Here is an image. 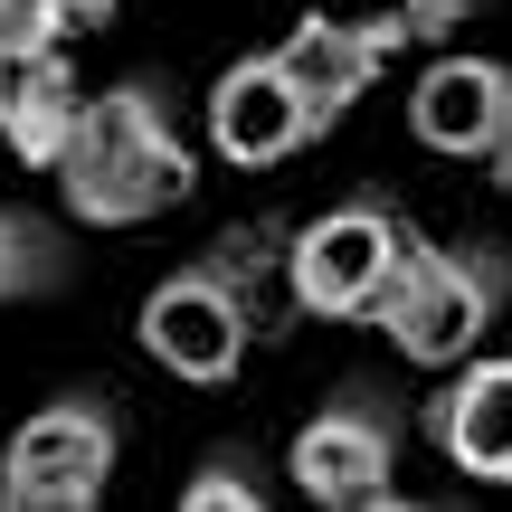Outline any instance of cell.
<instances>
[{
	"label": "cell",
	"mask_w": 512,
	"mask_h": 512,
	"mask_svg": "<svg viewBox=\"0 0 512 512\" xmlns=\"http://www.w3.org/2000/svg\"><path fill=\"white\" fill-rule=\"evenodd\" d=\"M399 38H408L399 10H370V19H332V10H313V19H294V29H285L275 67L294 76V95L313 105V124L332 133L370 86H380V67H389V48H399Z\"/></svg>",
	"instance_id": "cell-7"
},
{
	"label": "cell",
	"mask_w": 512,
	"mask_h": 512,
	"mask_svg": "<svg viewBox=\"0 0 512 512\" xmlns=\"http://www.w3.org/2000/svg\"><path fill=\"white\" fill-rule=\"evenodd\" d=\"M503 294H512V256H503V247H418L370 323L389 332L399 361L456 370V361H475V342L494 332Z\"/></svg>",
	"instance_id": "cell-3"
},
{
	"label": "cell",
	"mask_w": 512,
	"mask_h": 512,
	"mask_svg": "<svg viewBox=\"0 0 512 512\" xmlns=\"http://www.w3.org/2000/svg\"><path fill=\"white\" fill-rule=\"evenodd\" d=\"M114 456H124V408L114 399H95V389L48 399L0 446V512H105Z\"/></svg>",
	"instance_id": "cell-4"
},
{
	"label": "cell",
	"mask_w": 512,
	"mask_h": 512,
	"mask_svg": "<svg viewBox=\"0 0 512 512\" xmlns=\"http://www.w3.org/2000/svg\"><path fill=\"white\" fill-rule=\"evenodd\" d=\"M76 275L67 238L48 219H29L19 200H0V304H29V294H57Z\"/></svg>",
	"instance_id": "cell-12"
},
{
	"label": "cell",
	"mask_w": 512,
	"mask_h": 512,
	"mask_svg": "<svg viewBox=\"0 0 512 512\" xmlns=\"http://www.w3.org/2000/svg\"><path fill=\"white\" fill-rule=\"evenodd\" d=\"M76 114H86V95H76V76H67V57H38L29 67V86H19V105H10V124H0V143L19 152L29 171H57L67 162V143H76Z\"/></svg>",
	"instance_id": "cell-11"
},
{
	"label": "cell",
	"mask_w": 512,
	"mask_h": 512,
	"mask_svg": "<svg viewBox=\"0 0 512 512\" xmlns=\"http://www.w3.org/2000/svg\"><path fill=\"white\" fill-rule=\"evenodd\" d=\"M427 437L446 465L475 484H512V351L503 361H465L446 399H427Z\"/></svg>",
	"instance_id": "cell-10"
},
{
	"label": "cell",
	"mask_w": 512,
	"mask_h": 512,
	"mask_svg": "<svg viewBox=\"0 0 512 512\" xmlns=\"http://www.w3.org/2000/svg\"><path fill=\"white\" fill-rule=\"evenodd\" d=\"M361 512H465V503H408V494H380V503H361Z\"/></svg>",
	"instance_id": "cell-15"
},
{
	"label": "cell",
	"mask_w": 512,
	"mask_h": 512,
	"mask_svg": "<svg viewBox=\"0 0 512 512\" xmlns=\"http://www.w3.org/2000/svg\"><path fill=\"white\" fill-rule=\"evenodd\" d=\"M57 190H67V209L86 228H143V219H162V209H181L200 190V162L171 133V105H162L152 76H124V86L86 95L76 143L57 162Z\"/></svg>",
	"instance_id": "cell-2"
},
{
	"label": "cell",
	"mask_w": 512,
	"mask_h": 512,
	"mask_svg": "<svg viewBox=\"0 0 512 512\" xmlns=\"http://www.w3.org/2000/svg\"><path fill=\"white\" fill-rule=\"evenodd\" d=\"M181 512H275V494L256 484L247 456H209L200 475L181 484Z\"/></svg>",
	"instance_id": "cell-13"
},
{
	"label": "cell",
	"mask_w": 512,
	"mask_h": 512,
	"mask_svg": "<svg viewBox=\"0 0 512 512\" xmlns=\"http://www.w3.org/2000/svg\"><path fill=\"white\" fill-rule=\"evenodd\" d=\"M484 171H494V181L512 190V133H503V152H494V162H484Z\"/></svg>",
	"instance_id": "cell-16"
},
{
	"label": "cell",
	"mask_w": 512,
	"mask_h": 512,
	"mask_svg": "<svg viewBox=\"0 0 512 512\" xmlns=\"http://www.w3.org/2000/svg\"><path fill=\"white\" fill-rule=\"evenodd\" d=\"M294 238L275 219H247V228H228L219 247L200 256V266H181V275H162V285L143 294V351L171 370V380H190V389H219V380H238L247 370V351H256V332H266V275H275V256H285Z\"/></svg>",
	"instance_id": "cell-1"
},
{
	"label": "cell",
	"mask_w": 512,
	"mask_h": 512,
	"mask_svg": "<svg viewBox=\"0 0 512 512\" xmlns=\"http://www.w3.org/2000/svg\"><path fill=\"white\" fill-rule=\"evenodd\" d=\"M48 10H57V38H67V29H95L114 0H48Z\"/></svg>",
	"instance_id": "cell-14"
},
{
	"label": "cell",
	"mask_w": 512,
	"mask_h": 512,
	"mask_svg": "<svg viewBox=\"0 0 512 512\" xmlns=\"http://www.w3.org/2000/svg\"><path fill=\"white\" fill-rule=\"evenodd\" d=\"M408 256H418V238H408V219L389 200H342L313 228H294L285 294H294V313H313V323H370V313L389 304V285H399Z\"/></svg>",
	"instance_id": "cell-5"
},
{
	"label": "cell",
	"mask_w": 512,
	"mask_h": 512,
	"mask_svg": "<svg viewBox=\"0 0 512 512\" xmlns=\"http://www.w3.org/2000/svg\"><path fill=\"white\" fill-rule=\"evenodd\" d=\"M408 133L446 162H494L512 133V76L494 57H427L408 86Z\"/></svg>",
	"instance_id": "cell-9"
},
{
	"label": "cell",
	"mask_w": 512,
	"mask_h": 512,
	"mask_svg": "<svg viewBox=\"0 0 512 512\" xmlns=\"http://www.w3.org/2000/svg\"><path fill=\"white\" fill-rule=\"evenodd\" d=\"M313 133H323V124H313V105L294 95V76L275 67V48L266 57H238V67L209 86V143H219V162H238V171L294 162Z\"/></svg>",
	"instance_id": "cell-8"
},
{
	"label": "cell",
	"mask_w": 512,
	"mask_h": 512,
	"mask_svg": "<svg viewBox=\"0 0 512 512\" xmlns=\"http://www.w3.org/2000/svg\"><path fill=\"white\" fill-rule=\"evenodd\" d=\"M399 446H408V408L380 380L332 389V408H313L304 437H294V484L323 512H361L399 484Z\"/></svg>",
	"instance_id": "cell-6"
}]
</instances>
